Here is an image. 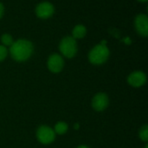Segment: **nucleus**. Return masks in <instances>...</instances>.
<instances>
[{
    "mask_svg": "<svg viewBox=\"0 0 148 148\" xmlns=\"http://www.w3.org/2000/svg\"><path fill=\"white\" fill-rule=\"evenodd\" d=\"M1 42L3 46H10L13 44V38L10 34H3L1 36Z\"/></svg>",
    "mask_w": 148,
    "mask_h": 148,
    "instance_id": "f8f14e48",
    "label": "nucleus"
},
{
    "mask_svg": "<svg viewBox=\"0 0 148 148\" xmlns=\"http://www.w3.org/2000/svg\"><path fill=\"white\" fill-rule=\"evenodd\" d=\"M69 130V126L67 123L63 122V121H60L58 123L56 124L55 126V129H54V132L56 134H58V135H63L65 134Z\"/></svg>",
    "mask_w": 148,
    "mask_h": 148,
    "instance_id": "9b49d317",
    "label": "nucleus"
},
{
    "mask_svg": "<svg viewBox=\"0 0 148 148\" xmlns=\"http://www.w3.org/2000/svg\"><path fill=\"white\" fill-rule=\"evenodd\" d=\"M145 148H148V146H146V147H145Z\"/></svg>",
    "mask_w": 148,
    "mask_h": 148,
    "instance_id": "6ab92c4d",
    "label": "nucleus"
},
{
    "mask_svg": "<svg viewBox=\"0 0 148 148\" xmlns=\"http://www.w3.org/2000/svg\"><path fill=\"white\" fill-rule=\"evenodd\" d=\"M3 10H4V8H3V5L2 3H0V18L2 17L3 14Z\"/></svg>",
    "mask_w": 148,
    "mask_h": 148,
    "instance_id": "2eb2a0df",
    "label": "nucleus"
},
{
    "mask_svg": "<svg viewBox=\"0 0 148 148\" xmlns=\"http://www.w3.org/2000/svg\"><path fill=\"white\" fill-rule=\"evenodd\" d=\"M33 44L27 39H18L10 45V53L11 58L17 62L26 61L33 53Z\"/></svg>",
    "mask_w": 148,
    "mask_h": 148,
    "instance_id": "f257e3e1",
    "label": "nucleus"
},
{
    "mask_svg": "<svg viewBox=\"0 0 148 148\" xmlns=\"http://www.w3.org/2000/svg\"><path fill=\"white\" fill-rule=\"evenodd\" d=\"M128 84L133 87H140L147 82V75L141 71H136L132 72L127 78Z\"/></svg>",
    "mask_w": 148,
    "mask_h": 148,
    "instance_id": "6e6552de",
    "label": "nucleus"
},
{
    "mask_svg": "<svg viewBox=\"0 0 148 148\" xmlns=\"http://www.w3.org/2000/svg\"><path fill=\"white\" fill-rule=\"evenodd\" d=\"M36 138L40 143L49 145L55 140L56 133L51 127L48 126H41L36 130Z\"/></svg>",
    "mask_w": 148,
    "mask_h": 148,
    "instance_id": "20e7f679",
    "label": "nucleus"
},
{
    "mask_svg": "<svg viewBox=\"0 0 148 148\" xmlns=\"http://www.w3.org/2000/svg\"><path fill=\"white\" fill-rule=\"evenodd\" d=\"M59 49L64 57L72 58L77 53V43L73 37L68 36L61 40Z\"/></svg>",
    "mask_w": 148,
    "mask_h": 148,
    "instance_id": "7ed1b4c3",
    "label": "nucleus"
},
{
    "mask_svg": "<svg viewBox=\"0 0 148 148\" xmlns=\"http://www.w3.org/2000/svg\"><path fill=\"white\" fill-rule=\"evenodd\" d=\"M109 104L108 96L104 92L97 93L92 99V107L96 112H102L104 111Z\"/></svg>",
    "mask_w": 148,
    "mask_h": 148,
    "instance_id": "423d86ee",
    "label": "nucleus"
},
{
    "mask_svg": "<svg viewBox=\"0 0 148 148\" xmlns=\"http://www.w3.org/2000/svg\"><path fill=\"white\" fill-rule=\"evenodd\" d=\"M138 1H140V2H147V0H138Z\"/></svg>",
    "mask_w": 148,
    "mask_h": 148,
    "instance_id": "a211bd4d",
    "label": "nucleus"
},
{
    "mask_svg": "<svg viewBox=\"0 0 148 148\" xmlns=\"http://www.w3.org/2000/svg\"><path fill=\"white\" fill-rule=\"evenodd\" d=\"M139 137L141 140H143L144 142H147L148 140V126L147 125L143 126L139 133Z\"/></svg>",
    "mask_w": 148,
    "mask_h": 148,
    "instance_id": "ddd939ff",
    "label": "nucleus"
},
{
    "mask_svg": "<svg viewBox=\"0 0 148 148\" xmlns=\"http://www.w3.org/2000/svg\"><path fill=\"white\" fill-rule=\"evenodd\" d=\"M48 68L53 73H58L62 71L64 67V60L62 57L57 53L51 54L48 59Z\"/></svg>",
    "mask_w": 148,
    "mask_h": 148,
    "instance_id": "39448f33",
    "label": "nucleus"
},
{
    "mask_svg": "<svg viewBox=\"0 0 148 148\" xmlns=\"http://www.w3.org/2000/svg\"><path fill=\"white\" fill-rule=\"evenodd\" d=\"M87 33V29L84 25L82 24H77L75 26L72 31V37L75 39H80L85 37Z\"/></svg>",
    "mask_w": 148,
    "mask_h": 148,
    "instance_id": "9d476101",
    "label": "nucleus"
},
{
    "mask_svg": "<svg viewBox=\"0 0 148 148\" xmlns=\"http://www.w3.org/2000/svg\"><path fill=\"white\" fill-rule=\"evenodd\" d=\"M110 51L107 45H102L101 44L95 45L88 53V60L91 64L95 65H100L104 64L109 58Z\"/></svg>",
    "mask_w": 148,
    "mask_h": 148,
    "instance_id": "f03ea898",
    "label": "nucleus"
},
{
    "mask_svg": "<svg viewBox=\"0 0 148 148\" xmlns=\"http://www.w3.org/2000/svg\"><path fill=\"white\" fill-rule=\"evenodd\" d=\"M77 148H89L88 146H85V145H81L79 147H77Z\"/></svg>",
    "mask_w": 148,
    "mask_h": 148,
    "instance_id": "dca6fc26",
    "label": "nucleus"
},
{
    "mask_svg": "<svg viewBox=\"0 0 148 148\" xmlns=\"http://www.w3.org/2000/svg\"><path fill=\"white\" fill-rule=\"evenodd\" d=\"M55 9L51 3L49 2H42L40 3L36 8V14L38 17L46 19L50 17L54 14Z\"/></svg>",
    "mask_w": 148,
    "mask_h": 148,
    "instance_id": "0eeeda50",
    "label": "nucleus"
},
{
    "mask_svg": "<svg viewBox=\"0 0 148 148\" xmlns=\"http://www.w3.org/2000/svg\"><path fill=\"white\" fill-rule=\"evenodd\" d=\"M79 127H80V125L79 124H75V129H79Z\"/></svg>",
    "mask_w": 148,
    "mask_h": 148,
    "instance_id": "f3484780",
    "label": "nucleus"
},
{
    "mask_svg": "<svg viewBox=\"0 0 148 148\" xmlns=\"http://www.w3.org/2000/svg\"><path fill=\"white\" fill-rule=\"evenodd\" d=\"M134 25L138 33L143 37L148 35V17L146 14H139L134 20Z\"/></svg>",
    "mask_w": 148,
    "mask_h": 148,
    "instance_id": "1a4fd4ad",
    "label": "nucleus"
},
{
    "mask_svg": "<svg viewBox=\"0 0 148 148\" xmlns=\"http://www.w3.org/2000/svg\"><path fill=\"white\" fill-rule=\"evenodd\" d=\"M8 55V50L5 46L0 45V62L4 60Z\"/></svg>",
    "mask_w": 148,
    "mask_h": 148,
    "instance_id": "4468645a",
    "label": "nucleus"
}]
</instances>
